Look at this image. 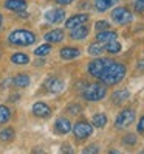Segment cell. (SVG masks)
I'll list each match as a JSON object with an SVG mask.
<instances>
[{
	"instance_id": "obj_34",
	"label": "cell",
	"mask_w": 144,
	"mask_h": 154,
	"mask_svg": "<svg viewBox=\"0 0 144 154\" xmlns=\"http://www.w3.org/2000/svg\"><path fill=\"white\" fill-rule=\"evenodd\" d=\"M54 2L57 5H70V3H73L75 0H54Z\"/></svg>"
},
{
	"instance_id": "obj_21",
	"label": "cell",
	"mask_w": 144,
	"mask_h": 154,
	"mask_svg": "<svg viewBox=\"0 0 144 154\" xmlns=\"http://www.w3.org/2000/svg\"><path fill=\"white\" fill-rule=\"evenodd\" d=\"M16 139V131L14 128L8 126V128H3L0 131V142H5V143H10Z\"/></svg>"
},
{
	"instance_id": "obj_17",
	"label": "cell",
	"mask_w": 144,
	"mask_h": 154,
	"mask_svg": "<svg viewBox=\"0 0 144 154\" xmlns=\"http://www.w3.org/2000/svg\"><path fill=\"white\" fill-rule=\"evenodd\" d=\"M118 39V33L113 31V30H104V31H98L96 33V42H101V44H107L110 41Z\"/></svg>"
},
{
	"instance_id": "obj_22",
	"label": "cell",
	"mask_w": 144,
	"mask_h": 154,
	"mask_svg": "<svg viewBox=\"0 0 144 154\" xmlns=\"http://www.w3.org/2000/svg\"><path fill=\"white\" fill-rule=\"evenodd\" d=\"M11 62H14L17 66H25L30 62V56L23 51H17V53H13L11 55Z\"/></svg>"
},
{
	"instance_id": "obj_12",
	"label": "cell",
	"mask_w": 144,
	"mask_h": 154,
	"mask_svg": "<svg viewBox=\"0 0 144 154\" xmlns=\"http://www.w3.org/2000/svg\"><path fill=\"white\" fill-rule=\"evenodd\" d=\"M28 3L26 0H5L3 2V8L8 11H13V13H20V11H25Z\"/></svg>"
},
{
	"instance_id": "obj_26",
	"label": "cell",
	"mask_w": 144,
	"mask_h": 154,
	"mask_svg": "<svg viewBox=\"0 0 144 154\" xmlns=\"http://www.w3.org/2000/svg\"><path fill=\"white\" fill-rule=\"evenodd\" d=\"M11 120V109L5 104H0V125H5Z\"/></svg>"
},
{
	"instance_id": "obj_5",
	"label": "cell",
	"mask_w": 144,
	"mask_h": 154,
	"mask_svg": "<svg viewBox=\"0 0 144 154\" xmlns=\"http://www.w3.org/2000/svg\"><path fill=\"white\" fill-rule=\"evenodd\" d=\"M112 20L118 25H129L133 20V14L127 6H116L112 11Z\"/></svg>"
},
{
	"instance_id": "obj_32",
	"label": "cell",
	"mask_w": 144,
	"mask_h": 154,
	"mask_svg": "<svg viewBox=\"0 0 144 154\" xmlns=\"http://www.w3.org/2000/svg\"><path fill=\"white\" fill-rule=\"evenodd\" d=\"M137 131H138V134L144 135V115L140 119V122H138V125H137Z\"/></svg>"
},
{
	"instance_id": "obj_19",
	"label": "cell",
	"mask_w": 144,
	"mask_h": 154,
	"mask_svg": "<svg viewBox=\"0 0 144 154\" xmlns=\"http://www.w3.org/2000/svg\"><path fill=\"white\" fill-rule=\"evenodd\" d=\"M30 83H31V79H30V75H28V73H17V75L13 78V84H14L17 89L28 87Z\"/></svg>"
},
{
	"instance_id": "obj_1",
	"label": "cell",
	"mask_w": 144,
	"mask_h": 154,
	"mask_svg": "<svg viewBox=\"0 0 144 154\" xmlns=\"http://www.w3.org/2000/svg\"><path fill=\"white\" fill-rule=\"evenodd\" d=\"M125 73H127V67H125L122 62H116V61H110L109 64L105 66L102 75L99 76L101 83L105 86H116L119 84L124 79Z\"/></svg>"
},
{
	"instance_id": "obj_11",
	"label": "cell",
	"mask_w": 144,
	"mask_h": 154,
	"mask_svg": "<svg viewBox=\"0 0 144 154\" xmlns=\"http://www.w3.org/2000/svg\"><path fill=\"white\" fill-rule=\"evenodd\" d=\"M45 20L48 23H60L65 20V11L62 8H54L45 13Z\"/></svg>"
},
{
	"instance_id": "obj_23",
	"label": "cell",
	"mask_w": 144,
	"mask_h": 154,
	"mask_svg": "<svg viewBox=\"0 0 144 154\" xmlns=\"http://www.w3.org/2000/svg\"><path fill=\"white\" fill-rule=\"evenodd\" d=\"M104 50L107 53H110V55H118V53L122 50V47H121V42H118L115 39V41H110V42L104 44Z\"/></svg>"
},
{
	"instance_id": "obj_13",
	"label": "cell",
	"mask_w": 144,
	"mask_h": 154,
	"mask_svg": "<svg viewBox=\"0 0 144 154\" xmlns=\"http://www.w3.org/2000/svg\"><path fill=\"white\" fill-rule=\"evenodd\" d=\"M71 131V122L65 117H59V119L54 122V132L57 135H65Z\"/></svg>"
},
{
	"instance_id": "obj_29",
	"label": "cell",
	"mask_w": 144,
	"mask_h": 154,
	"mask_svg": "<svg viewBox=\"0 0 144 154\" xmlns=\"http://www.w3.org/2000/svg\"><path fill=\"white\" fill-rule=\"evenodd\" d=\"M95 30H96V31L110 30V22H107V20H98V22L95 23Z\"/></svg>"
},
{
	"instance_id": "obj_6",
	"label": "cell",
	"mask_w": 144,
	"mask_h": 154,
	"mask_svg": "<svg viewBox=\"0 0 144 154\" xmlns=\"http://www.w3.org/2000/svg\"><path fill=\"white\" fill-rule=\"evenodd\" d=\"M71 129H73L76 140H85L93 134V125H90L87 120H79L71 126Z\"/></svg>"
},
{
	"instance_id": "obj_30",
	"label": "cell",
	"mask_w": 144,
	"mask_h": 154,
	"mask_svg": "<svg viewBox=\"0 0 144 154\" xmlns=\"http://www.w3.org/2000/svg\"><path fill=\"white\" fill-rule=\"evenodd\" d=\"M67 111H68V114L78 115V114L82 112V107H81V104H78V103H71V104L67 107Z\"/></svg>"
},
{
	"instance_id": "obj_4",
	"label": "cell",
	"mask_w": 144,
	"mask_h": 154,
	"mask_svg": "<svg viewBox=\"0 0 144 154\" xmlns=\"http://www.w3.org/2000/svg\"><path fill=\"white\" fill-rule=\"evenodd\" d=\"M135 117H137V112H135L133 107H124V109L116 115L115 120V128L116 129H125L135 122Z\"/></svg>"
},
{
	"instance_id": "obj_15",
	"label": "cell",
	"mask_w": 144,
	"mask_h": 154,
	"mask_svg": "<svg viewBox=\"0 0 144 154\" xmlns=\"http://www.w3.org/2000/svg\"><path fill=\"white\" fill-rule=\"evenodd\" d=\"M64 38H65V33H64V30H60V28H54V30L48 31L47 34L43 36V39L47 42H50V44H59V42L64 41Z\"/></svg>"
},
{
	"instance_id": "obj_14",
	"label": "cell",
	"mask_w": 144,
	"mask_h": 154,
	"mask_svg": "<svg viewBox=\"0 0 144 154\" xmlns=\"http://www.w3.org/2000/svg\"><path fill=\"white\" fill-rule=\"evenodd\" d=\"M88 33H90V28L84 23V25H79V26H76V28L70 30L68 36H70L71 41H82V39H85L88 36Z\"/></svg>"
},
{
	"instance_id": "obj_2",
	"label": "cell",
	"mask_w": 144,
	"mask_h": 154,
	"mask_svg": "<svg viewBox=\"0 0 144 154\" xmlns=\"http://www.w3.org/2000/svg\"><path fill=\"white\" fill-rule=\"evenodd\" d=\"M36 39H37V36L26 28H16L8 34L10 45H16V47H30L36 42Z\"/></svg>"
},
{
	"instance_id": "obj_8",
	"label": "cell",
	"mask_w": 144,
	"mask_h": 154,
	"mask_svg": "<svg viewBox=\"0 0 144 154\" xmlns=\"http://www.w3.org/2000/svg\"><path fill=\"white\" fill-rule=\"evenodd\" d=\"M31 112H33L34 117H37V119H48L51 115V107L43 101H36L31 107Z\"/></svg>"
},
{
	"instance_id": "obj_20",
	"label": "cell",
	"mask_w": 144,
	"mask_h": 154,
	"mask_svg": "<svg viewBox=\"0 0 144 154\" xmlns=\"http://www.w3.org/2000/svg\"><path fill=\"white\" fill-rule=\"evenodd\" d=\"M129 97H130V92L127 89H119V90H116V92H113L112 100H113L115 104H122L129 100Z\"/></svg>"
},
{
	"instance_id": "obj_7",
	"label": "cell",
	"mask_w": 144,
	"mask_h": 154,
	"mask_svg": "<svg viewBox=\"0 0 144 154\" xmlns=\"http://www.w3.org/2000/svg\"><path fill=\"white\" fill-rule=\"evenodd\" d=\"M112 59H107V58H99L98 56L96 59H93L92 62L88 64V73L92 75L93 78H98L99 79V76L102 75V72H104V69H105V66L109 64Z\"/></svg>"
},
{
	"instance_id": "obj_16",
	"label": "cell",
	"mask_w": 144,
	"mask_h": 154,
	"mask_svg": "<svg viewBox=\"0 0 144 154\" xmlns=\"http://www.w3.org/2000/svg\"><path fill=\"white\" fill-rule=\"evenodd\" d=\"M59 56L65 61H71V59H76L81 56V50L76 47H64V48H60Z\"/></svg>"
},
{
	"instance_id": "obj_27",
	"label": "cell",
	"mask_w": 144,
	"mask_h": 154,
	"mask_svg": "<svg viewBox=\"0 0 144 154\" xmlns=\"http://www.w3.org/2000/svg\"><path fill=\"white\" fill-rule=\"evenodd\" d=\"M50 51H51V45L50 44H42L40 47H37L34 50V55L39 56V58H43V56H47Z\"/></svg>"
},
{
	"instance_id": "obj_10",
	"label": "cell",
	"mask_w": 144,
	"mask_h": 154,
	"mask_svg": "<svg viewBox=\"0 0 144 154\" xmlns=\"http://www.w3.org/2000/svg\"><path fill=\"white\" fill-rule=\"evenodd\" d=\"M43 87L47 89L50 94H59V92H62V89H64V81L57 76H50L45 81Z\"/></svg>"
},
{
	"instance_id": "obj_31",
	"label": "cell",
	"mask_w": 144,
	"mask_h": 154,
	"mask_svg": "<svg viewBox=\"0 0 144 154\" xmlns=\"http://www.w3.org/2000/svg\"><path fill=\"white\" fill-rule=\"evenodd\" d=\"M135 11L144 13V0H135Z\"/></svg>"
},
{
	"instance_id": "obj_18",
	"label": "cell",
	"mask_w": 144,
	"mask_h": 154,
	"mask_svg": "<svg viewBox=\"0 0 144 154\" xmlns=\"http://www.w3.org/2000/svg\"><path fill=\"white\" fill-rule=\"evenodd\" d=\"M119 0H95V10L99 13H105L115 5H118Z\"/></svg>"
},
{
	"instance_id": "obj_9",
	"label": "cell",
	"mask_w": 144,
	"mask_h": 154,
	"mask_svg": "<svg viewBox=\"0 0 144 154\" xmlns=\"http://www.w3.org/2000/svg\"><path fill=\"white\" fill-rule=\"evenodd\" d=\"M88 19H90V16H88V14H85V13L75 14V16L68 17V19L65 20V28H67V30H73V28H76V26H79V25L87 23V22H88Z\"/></svg>"
},
{
	"instance_id": "obj_33",
	"label": "cell",
	"mask_w": 144,
	"mask_h": 154,
	"mask_svg": "<svg viewBox=\"0 0 144 154\" xmlns=\"http://www.w3.org/2000/svg\"><path fill=\"white\" fill-rule=\"evenodd\" d=\"M84 154H88V152H99V146H96V145H92V146H87L82 149Z\"/></svg>"
},
{
	"instance_id": "obj_36",
	"label": "cell",
	"mask_w": 144,
	"mask_h": 154,
	"mask_svg": "<svg viewBox=\"0 0 144 154\" xmlns=\"http://www.w3.org/2000/svg\"><path fill=\"white\" fill-rule=\"evenodd\" d=\"M2 23H3V16L0 14V26H2Z\"/></svg>"
},
{
	"instance_id": "obj_24",
	"label": "cell",
	"mask_w": 144,
	"mask_h": 154,
	"mask_svg": "<svg viewBox=\"0 0 144 154\" xmlns=\"http://www.w3.org/2000/svg\"><path fill=\"white\" fill-rule=\"evenodd\" d=\"M92 123H93L95 128H98V129L105 128V125H107V115L105 114H95L93 119H92Z\"/></svg>"
},
{
	"instance_id": "obj_37",
	"label": "cell",
	"mask_w": 144,
	"mask_h": 154,
	"mask_svg": "<svg viewBox=\"0 0 144 154\" xmlns=\"http://www.w3.org/2000/svg\"><path fill=\"white\" fill-rule=\"evenodd\" d=\"M0 58H2V55H0Z\"/></svg>"
},
{
	"instance_id": "obj_25",
	"label": "cell",
	"mask_w": 144,
	"mask_h": 154,
	"mask_svg": "<svg viewBox=\"0 0 144 154\" xmlns=\"http://www.w3.org/2000/svg\"><path fill=\"white\" fill-rule=\"evenodd\" d=\"M104 51H105V50H104V44H101V42H93V44L88 47V55H92V56H95V58L101 56Z\"/></svg>"
},
{
	"instance_id": "obj_3",
	"label": "cell",
	"mask_w": 144,
	"mask_h": 154,
	"mask_svg": "<svg viewBox=\"0 0 144 154\" xmlns=\"http://www.w3.org/2000/svg\"><path fill=\"white\" fill-rule=\"evenodd\" d=\"M82 98L85 101H101L102 98L107 97V86L99 84V83H92L87 84L82 89Z\"/></svg>"
},
{
	"instance_id": "obj_28",
	"label": "cell",
	"mask_w": 144,
	"mask_h": 154,
	"mask_svg": "<svg viewBox=\"0 0 144 154\" xmlns=\"http://www.w3.org/2000/svg\"><path fill=\"white\" fill-rule=\"evenodd\" d=\"M137 142H138V139H137V135H135V134H127V135H124V137H122V143L129 145V146L137 145Z\"/></svg>"
},
{
	"instance_id": "obj_35",
	"label": "cell",
	"mask_w": 144,
	"mask_h": 154,
	"mask_svg": "<svg viewBox=\"0 0 144 154\" xmlns=\"http://www.w3.org/2000/svg\"><path fill=\"white\" fill-rule=\"evenodd\" d=\"M138 69H140V70H143V72H144V58H143V59H141V61H140V62H138Z\"/></svg>"
}]
</instances>
